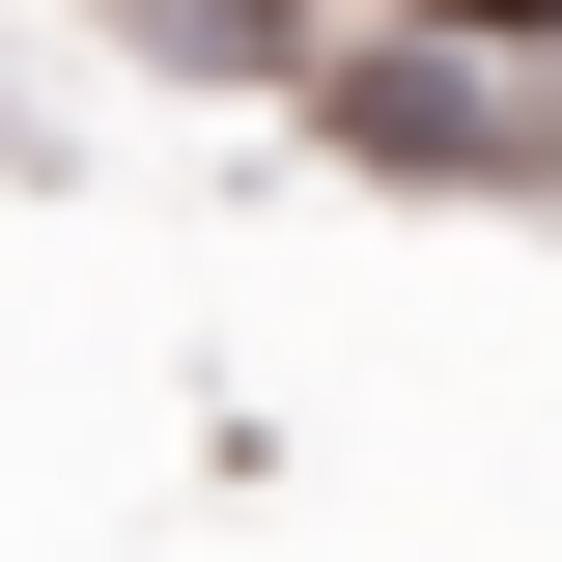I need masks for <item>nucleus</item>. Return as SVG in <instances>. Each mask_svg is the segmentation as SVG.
Listing matches in <instances>:
<instances>
[{
	"instance_id": "obj_1",
	"label": "nucleus",
	"mask_w": 562,
	"mask_h": 562,
	"mask_svg": "<svg viewBox=\"0 0 562 562\" xmlns=\"http://www.w3.org/2000/svg\"><path fill=\"white\" fill-rule=\"evenodd\" d=\"M422 29H450V57H535V29H562V0H422Z\"/></svg>"
}]
</instances>
